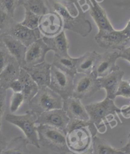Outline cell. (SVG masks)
I'll return each mask as SVG.
<instances>
[{
  "mask_svg": "<svg viewBox=\"0 0 130 154\" xmlns=\"http://www.w3.org/2000/svg\"><path fill=\"white\" fill-rule=\"evenodd\" d=\"M51 12H56L63 19L64 29L72 31L82 37L88 36L92 25L86 19L85 12L79 0H45Z\"/></svg>",
  "mask_w": 130,
  "mask_h": 154,
  "instance_id": "1",
  "label": "cell"
},
{
  "mask_svg": "<svg viewBox=\"0 0 130 154\" xmlns=\"http://www.w3.org/2000/svg\"><path fill=\"white\" fill-rule=\"evenodd\" d=\"M98 129L91 121L68 131L66 134V141L72 154H89L93 153V138Z\"/></svg>",
  "mask_w": 130,
  "mask_h": 154,
  "instance_id": "2",
  "label": "cell"
},
{
  "mask_svg": "<svg viewBox=\"0 0 130 154\" xmlns=\"http://www.w3.org/2000/svg\"><path fill=\"white\" fill-rule=\"evenodd\" d=\"M85 108L90 121L100 132L101 130H104V132L107 130L105 122L110 124L111 125V124L115 121L116 114L121 112V108L116 105L114 100L107 97L101 101L87 104Z\"/></svg>",
  "mask_w": 130,
  "mask_h": 154,
  "instance_id": "3",
  "label": "cell"
},
{
  "mask_svg": "<svg viewBox=\"0 0 130 154\" xmlns=\"http://www.w3.org/2000/svg\"><path fill=\"white\" fill-rule=\"evenodd\" d=\"M39 144L46 149L59 154L70 153L67 145L66 133L48 125L37 126Z\"/></svg>",
  "mask_w": 130,
  "mask_h": 154,
  "instance_id": "4",
  "label": "cell"
},
{
  "mask_svg": "<svg viewBox=\"0 0 130 154\" xmlns=\"http://www.w3.org/2000/svg\"><path fill=\"white\" fill-rule=\"evenodd\" d=\"M38 115L31 109L26 111L24 115L7 114L5 120L20 128L26 136V139L29 144L40 148L38 136L36 120Z\"/></svg>",
  "mask_w": 130,
  "mask_h": 154,
  "instance_id": "5",
  "label": "cell"
},
{
  "mask_svg": "<svg viewBox=\"0 0 130 154\" xmlns=\"http://www.w3.org/2000/svg\"><path fill=\"white\" fill-rule=\"evenodd\" d=\"M31 110L38 115L56 109H61L63 100L48 87L39 88L37 94L28 103Z\"/></svg>",
  "mask_w": 130,
  "mask_h": 154,
  "instance_id": "6",
  "label": "cell"
},
{
  "mask_svg": "<svg viewBox=\"0 0 130 154\" xmlns=\"http://www.w3.org/2000/svg\"><path fill=\"white\" fill-rule=\"evenodd\" d=\"M101 89L98 79L93 73H77L73 77L72 97L84 100L94 95Z\"/></svg>",
  "mask_w": 130,
  "mask_h": 154,
  "instance_id": "7",
  "label": "cell"
},
{
  "mask_svg": "<svg viewBox=\"0 0 130 154\" xmlns=\"http://www.w3.org/2000/svg\"><path fill=\"white\" fill-rule=\"evenodd\" d=\"M48 87L60 96L63 100H67L73 96V77L52 64L51 82Z\"/></svg>",
  "mask_w": 130,
  "mask_h": 154,
  "instance_id": "8",
  "label": "cell"
},
{
  "mask_svg": "<svg viewBox=\"0 0 130 154\" xmlns=\"http://www.w3.org/2000/svg\"><path fill=\"white\" fill-rule=\"evenodd\" d=\"M94 39L98 45L106 49H117L121 51L125 48L130 39L122 30L113 29L104 32H98Z\"/></svg>",
  "mask_w": 130,
  "mask_h": 154,
  "instance_id": "9",
  "label": "cell"
},
{
  "mask_svg": "<svg viewBox=\"0 0 130 154\" xmlns=\"http://www.w3.org/2000/svg\"><path fill=\"white\" fill-rule=\"evenodd\" d=\"M118 58H119V52L115 51L98 54L92 73L98 79L120 69L116 64Z\"/></svg>",
  "mask_w": 130,
  "mask_h": 154,
  "instance_id": "10",
  "label": "cell"
},
{
  "mask_svg": "<svg viewBox=\"0 0 130 154\" xmlns=\"http://www.w3.org/2000/svg\"><path fill=\"white\" fill-rule=\"evenodd\" d=\"M4 34L14 37L28 47L41 38L39 29H31L15 20Z\"/></svg>",
  "mask_w": 130,
  "mask_h": 154,
  "instance_id": "11",
  "label": "cell"
},
{
  "mask_svg": "<svg viewBox=\"0 0 130 154\" xmlns=\"http://www.w3.org/2000/svg\"><path fill=\"white\" fill-rule=\"evenodd\" d=\"M39 29L44 36H55L64 29L63 19L57 12L50 11L40 17Z\"/></svg>",
  "mask_w": 130,
  "mask_h": 154,
  "instance_id": "12",
  "label": "cell"
},
{
  "mask_svg": "<svg viewBox=\"0 0 130 154\" xmlns=\"http://www.w3.org/2000/svg\"><path fill=\"white\" fill-rule=\"evenodd\" d=\"M69 121L70 119L66 112L61 108L43 112L38 115L36 124L51 125L60 129L67 134V128Z\"/></svg>",
  "mask_w": 130,
  "mask_h": 154,
  "instance_id": "13",
  "label": "cell"
},
{
  "mask_svg": "<svg viewBox=\"0 0 130 154\" xmlns=\"http://www.w3.org/2000/svg\"><path fill=\"white\" fill-rule=\"evenodd\" d=\"M49 51L50 48L43 42L42 38H40L27 47L24 67L31 66L44 62L46 54Z\"/></svg>",
  "mask_w": 130,
  "mask_h": 154,
  "instance_id": "14",
  "label": "cell"
},
{
  "mask_svg": "<svg viewBox=\"0 0 130 154\" xmlns=\"http://www.w3.org/2000/svg\"><path fill=\"white\" fill-rule=\"evenodd\" d=\"M51 66L52 64L45 60L42 63L31 66H25L23 68L29 73L39 87L42 88L48 87L50 85Z\"/></svg>",
  "mask_w": 130,
  "mask_h": 154,
  "instance_id": "15",
  "label": "cell"
},
{
  "mask_svg": "<svg viewBox=\"0 0 130 154\" xmlns=\"http://www.w3.org/2000/svg\"><path fill=\"white\" fill-rule=\"evenodd\" d=\"M88 10L98 28V32H104L114 29L108 18L105 10L96 0H89Z\"/></svg>",
  "mask_w": 130,
  "mask_h": 154,
  "instance_id": "16",
  "label": "cell"
},
{
  "mask_svg": "<svg viewBox=\"0 0 130 154\" xmlns=\"http://www.w3.org/2000/svg\"><path fill=\"white\" fill-rule=\"evenodd\" d=\"M0 39L6 46L8 52L17 60L20 68L25 66V57L27 47L18 40L8 35H0Z\"/></svg>",
  "mask_w": 130,
  "mask_h": 154,
  "instance_id": "17",
  "label": "cell"
},
{
  "mask_svg": "<svg viewBox=\"0 0 130 154\" xmlns=\"http://www.w3.org/2000/svg\"><path fill=\"white\" fill-rule=\"evenodd\" d=\"M63 109L70 119L84 121L90 120L85 106L82 104L79 99L71 97L63 100Z\"/></svg>",
  "mask_w": 130,
  "mask_h": 154,
  "instance_id": "18",
  "label": "cell"
},
{
  "mask_svg": "<svg viewBox=\"0 0 130 154\" xmlns=\"http://www.w3.org/2000/svg\"><path fill=\"white\" fill-rule=\"evenodd\" d=\"M124 72L122 70H116L105 76L98 78L101 89H104L107 92V97L114 100L118 87L122 80Z\"/></svg>",
  "mask_w": 130,
  "mask_h": 154,
  "instance_id": "19",
  "label": "cell"
},
{
  "mask_svg": "<svg viewBox=\"0 0 130 154\" xmlns=\"http://www.w3.org/2000/svg\"><path fill=\"white\" fill-rule=\"evenodd\" d=\"M20 68L17 60L13 56L11 57L8 64L0 73V86L8 89L10 84L19 79Z\"/></svg>",
  "mask_w": 130,
  "mask_h": 154,
  "instance_id": "20",
  "label": "cell"
},
{
  "mask_svg": "<svg viewBox=\"0 0 130 154\" xmlns=\"http://www.w3.org/2000/svg\"><path fill=\"white\" fill-rule=\"evenodd\" d=\"M42 39L50 50L54 52V54L59 56L68 55L69 43L64 29L55 36L47 37L43 36Z\"/></svg>",
  "mask_w": 130,
  "mask_h": 154,
  "instance_id": "21",
  "label": "cell"
},
{
  "mask_svg": "<svg viewBox=\"0 0 130 154\" xmlns=\"http://www.w3.org/2000/svg\"><path fill=\"white\" fill-rule=\"evenodd\" d=\"M19 79L23 85V93L24 96L26 103H29L34 96L37 94L39 87L36 82L32 80L31 76L23 68H20Z\"/></svg>",
  "mask_w": 130,
  "mask_h": 154,
  "instance_id": "22",
  "label": "cell"
},
{
  "mask_svg": "<svg viewBox=\"0 0 130 154\" xmlns=\"http://www.w3.org/2000/svg\"><path fill=\"white\" fill-rule=\"evenodd\" d=\"M78 59L79 57H72L69 54L65 55V56L54 54L52 64L64 72L74 77L77 73V64Z\"/></svg>",
  "mask_w": 130,
  "mask_h": 154,
  "instance_id": "23",
  "label": "cell"
},
{
  "mask_svg": "<svg viewBox=\"0 0 130 154\" xmlns=\"http://www.w3.org/2000/svg\"><path fill=\"white\" fill-rule=\"evenodd\" d=\"M28 140L23 137H15L8 142L1 154H32L28 149Z\"/></svg>",
  "mask_w": 130,
  "mask_h": 154,
  "instance_id": "24",
  "label": "cell"
},
{
  "mask_svg": "<svg viewBox=\"0 0 130 154\" xmlns=\"http://www.w3.org/2000/svg\"><path fill=\"white\" fill-rule=\"evenodd\" d=\"M97 54L95 51L89 52L79 57L77 64V73L90 74L93 72Z\"/></svg>",
  "mask_w": 130,
  "mask_h": 154,
  "instance_id": "25",
  "label": "cell"
},
{
  "mask_svg": "<svg viewBox=\"0 0 130 154\" xmlns=\"http://www.w3.org/2000/svg\"><path fill=\"white\" fill-rule=\"evenodd\" d=\"M93 154H125L119 149L111 146L104 139L94 136L93 144Z\"/></svg>",
  "mask_w": 130,
  "mask_h": 154,
  "instance_id": "26",
  "label": "cell"
},
{
  "mask_svg": "<svg viewBox=\"0 0 130 154\" xmlns=\"http://www.w3.org/2000/svg\"><path fill=\"white\" fill-rule=\"evenodd\" d=\"M20 6H23L25 10H29L40 16L46 14L48 10L45 0H26L22 2Z\"/></svg>",
  "mask_w": 130,
  "mask_h": 154,
  "instance_id": "27",
  "label": "cell"
},
{
  "mask_svg": "<svg viewBox=\"0 0 130 154\" xmlns=\"http://www.w3.org/2000/svg\"><path fill=\"white\" fill-rule=\"evenodd\" d=\"M41 16L38 15L28 10H25V17L21 24L31 29H39V20Z\"/></svg>",
  "mask_w": 130,
  "mask_h": 154,
  "instance_id": "28",
  "label": "cell"
},
{
  "mask_svg": "<svg viewBox=\"0 0 130 154\" xmlns=\"http://www.w3.org/2000/svg\"><path fill=\"white\" fill-rule=\"evenodd\" d=\"M25 103L24 96L22 92H14L10 99V110L12 113L17 112L20 106Z\"/></svg>",
  "mask_w": 130,
  "mask_h": 154,
  "instance_id": "29",
  "label": "cell"
},
{
  "mask_svg": "<svg viewBox=\"0 0 130 154\" xmlns=\"http://www.w3.org/2000/svg\"><path fill=\"white\" fill-rule=\"evenodd\" d=\"M18 7L19 0H0V8L4 10L13 18L15 9Z\"/></svg>",
  "mask_w": 130,
  "mask_h": 154,
  "instance_id": "30",
  "label": "cell"
},
{
  "mask_svg": "<svg viewBox=\"0 0 130 154\" xmlns=\"http://www.w3.org/2000/svg\"><path fill=\"white\" fill-rule=\"evenodd\" d=\"M11 57L12 56L6 46L2 40H0V73L8 64Z\"/></svg>",
  "mask_w": 130,
  "mask_h": 154,
  "instance_id": "31",
  "label": "cell"
},
{
  "mask_svg": "<svg viewBox=\"0 0 130 154\" xmlns=\"http://www.w3.org/2000/svg\"><path fill=\"white\" fill-rule=\"evenodd\" d=\"M14 20L13 17H11L4 10L0 8V29L2 31V34H4L6 32Z\"/></svg>",
  "mask_w": 130,
  "mask_h": 154,
  "instance_id": "32",
  "label": "cell"
},
{
  "mask_svg": "<svg viewBox=\"0 0 130 154\" xmlns=\"http://www.w3.org/2000/svg\"><path fill=\"white\" fill-rule=\"evenodd\" d=\"M117 96H122L130 98V84L128 80H122L119 85L116 94Z\"/></svg>",
  "mask_w": 130,
  "mask_h": 154,
  "instance_id": "33",
  "label": "cell"
},
{
  "mask_svg": "<svg viewBox=\"0 0 130 154\" xmlns=\"http://www.w3.org/2000/svg\"><path fill=\"white\" fill-rule=\"evenodd\" d=\"M7 90L0 86V128L2 126V120L6 109Z\"/></svg>",
  "mask_w": 130,
  "mask_h": 154,
  "instance_id": "34",
  "label": "cell"
},
{
  "mask_svg": "<svg viewBox=\"0 0 130 154\" xmlns=\"http://www.w3.org/2000/svg\"><path fill=\"white\" fill-rule=\"evenodd\" d=\"M9 89H12L14 91V92H22V91H23V85H22V82L19 79L15 80L10 84Z\"/></svg>",
  "mask_w": 130,
  "mask_h": 154,
  "instance_id": "35",
  "label": "cell"
},
{
  "mask_svg": "<svg viewBox=\"0 0 130 154\" xmlns=\"http://www.w3.org/2000/svg\"><path fill=\"white\" fill-rule=\"evenodd\" d=\"M119 57L127 60L130 63V47L128 48H124L123 50L119 52Z\"/></svg>",
  "mask_w": 130,
  "mask_h": 154,
  "instance_id": "36",
  "label": "cell"
},
{
  "mask_svg": "<svg viewBox=\"0 0 130 154\" xmlns=\"http://www.w3.org/2000/svg\"><path fill=\"white\" fill-rule=\"evenodd\" d=\"M8 142L7 141V138L2 133L1 130H0V154L2 152V151L5 149V147L7 146Z\"/></svg>",
  "mask_w": 130,
  "mask_h": 154,
  "instance_id": "37",
  "label": "cell"
},
{
  "mask_svg": "<svg viewBox=\"0 0 130 154\" xmlns=\"http://www.w3.org/2000/svg\"><path fill=\"white\" fill-rule=\"evenodd\" d=\"M120 113L122 114V116L126 118H130V104L129 105H124L121 108Z\"/></svg>",
  "mask_w": 130,
  "mask_h": 154,
  "instance_id": "38",
  "label": "cell"
},
{
  "mask_svg": "<svg viewBox=\"0 0 130 154\" xmlns=\"http://www.w3.org/2000/svg\"><path fill=\"white\" fill-rule=\"evenodd\" d=\"M119 150L123 152L126 154H130V134L128 136V141L126 145L121 148H119Z\"/></svg>",
  "mask_w": 130,
  "mask_h": 154,
  "instance_id": "39",
  "label": "cell"
},
{
  "mask_svg": "<svg viewBox=\"0 0 130 154\" xmlns=\"http://www.w3.org/2000/svg\"><path fill=\"white\" fill-rule=\"evenodd\" d=\"M122 31H124V33H125L129 37V38L130 39V20H129L126 26L124 27V29H122Z\"/></svg>",
  "mask_w": 130,
  "mask_h": 154,
  "instance_id": "40",
  "label": "cell"
},
{
  "mask_svg": "<svg viewBox=\"0 0 130 154\" xmlns=\"http://www.w3.org/2000/svg\"><path fill=\"white\" fill-rule=\"evenodd\" d=\"M24 1H26V0H19V6H20V5L22 2H23Z\"/></svg>",
  "mask_w": 130,
  "mask_h": 154,
  "instance_id": "41",
  "label": "cell"
},
{
  "mask_svg": "<svg viewBox=\"0 0 130 154\" xmlns=\"http://www.w3.org/2000/svg\"><path fill=\"white\" fill-rule=\"evenodd\" d=\"M128 82H129V83L130 84V79H128Z\"/></svg>",
  "mask_w": 130,
  "mask_h": 154,
  "instance_id": "42",
  "label": "cell"
},
{
  "mask_svg": "<svg viewBox=\"0 0 130 154\" xmlns=\"http://www.w3.org/2000/svg\"><path fill=\"white\" fill-rule=\"evenodd\" d=\"M2 33V31H1V29H0V35H1Z\"/></svg>",
  "mask_w": 130,
  "mask_h": 154,
  "instance_id": "43",
  "label": "cell"
},
{
  "mask_svg": "<svg viewBox=\"0 0 130 154\" xmlns=\"http://www.w3.org/2000/svg\"><path fill=\"white\" fill-rule=\"evenodd\" d=\"M89 154H93V153H89Z\"/></svg>",
  "mask_w": 130,
  "mask_h": 154,
  "instance_id": "44",
  "label": "cell"
},
{
  "mask_svg": "<svg viewBox=\"0 0 130 154\" xmlns=\"http://www.w3.org/2000/svg\"><path fill=\"white\" fill-rule=\"evenodd\" d=\"M0 40H1V39H0Z\"/></svg>",
  "mask_w": 130,
  "mask_h": 154,
  "instance_id": "45",
  "label": "cell"
},
{
  "mask_svg": "<svg viewBox=\"0 0 130 154\" xmlns=\"http://www.w3.org/2000/svg\"><path fill=\"white\" fill-rule=\"evenodd\" d=\"M125 154H126V153H125Z\"/></svg>",
  "mask_w": 130,
  "mask_h": 154,
  "instance_id": "46",
  "label": "cell"
}]
</instances>
